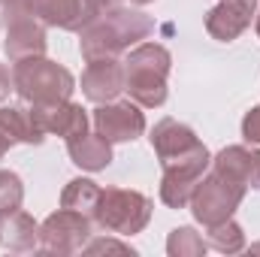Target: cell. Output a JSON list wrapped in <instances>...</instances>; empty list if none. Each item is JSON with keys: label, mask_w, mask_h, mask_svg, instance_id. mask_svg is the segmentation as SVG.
I'll use <instances>...</instances> for the list:
<instances>
[{"label": "cell", "mask_w": 260, "mask_h": 257, "mask_svg": "<svg viewBox=\"0 0 260 257\" xmlns=\"http://www.w3.org/2000/svg\"><path fill=\"white\" fill-rule=\"evenodd\" d=\"M151 145L160 154L164 164V182H160V200L173 209H185L194 197V188L200 185L206 167H209V151L194 136V130L164 118L154 133Z\"/></svg>", "instance_id": "1"}, {"label": "cell", "mask_w": 260, "mask_h": 257, "mask_svg": "<svg viewBox=\"0 0 260 257\" xmlns=\"http://www.w3.org/2000/svg\"><path fill=\"white\" fill-rule=\"evenodd\" d=\"M151 27L154 24L145 15L115 6L82 30V55L85 61H115L136 40H145Z\"/></svg>", "instance_id": "2"}, {"label": "cell", "mask_w": 260, "mask_h": 257, "mask_svg": "<svg viewBox=\"0 0 260 257\" xmlns=\"http://www.w3.org/2000/svg\"><path fill=\"white\" fill-rule=\"evenodd\" d=\"M167 73L170 52L164 46L145 43L124 61V91L139 106H160L167 100Z\"/></svg>", "instance_id": "3"}, {"label": "cell", "mask_w": 260, "mask_h": 257, "mask_svg": "<svg viewBox=\"0 0 260 257\" xmlns=\"http://www.w3.org/2000/svg\"><path fill=\"white\" fill-rule=\"evenodd\" d=\"M12 88L21 100L34 106H58L73 94V76L70 70L40 58H24L12 67Z\"/></svg>", "instance_id": "4"}, {"label": "cell", "mask_w": 260, "mask_h": 257, "mask_svg": "<svg viewBox=\"0 0 260 257\" xmlns=\"http://www.w3.org/2000/svg\"><path fill=\"white\" fill-rule=\"evenodd\" d=\"M151 218V200L136 191L124 188H109L100 194V203L94 209V221L118 236H133L139 233Z\"/></svg>", "instance_id": "5"}, {"label": "cell", "mask_w": 260, "mask_h": 257, "mask_svg": "<svg viewBox=\"0 0 260 257\" xmlns=\"http://www.w3.org/2000/svg\"><path fill=\"white\" fill-rule=\"evenodd\" d=\"M245 191H248L245 185H239V182H233L221 173H212L209 179H200V185L194 188V197H191L197 221H203L206 227L227 221L239 209Z\"/></svg>", "instance_id": "6"}, {"label": "cell", "mask_w": 260, "mask_h": 257, "mask_svg": "<svg viewBox=\"0 0 260 257\" xmlns=\"http://www.w3.org/2000/svg\"><path fill=\"white\" fill-rule=\"evenodd\" d=\"M91 236V221L82 212L61 209L55 215H49L40 227V245L46 251H58V254H73V251H85Z\"/></svg>", "instance_id": "7"}, {"label": "cell", "mask_w": 260, "mask_h": 257, "mask_svg": "<svg viewBox=\"0 0 260 257\" xmlns=\"http://www.w3.org/2000/svg\"><path fill=\"white\" fill-rule=\"evenodd\" d=\"M94 124L97 133L106 136L109 142H127L136 139L142 130H145V118L142 112L136 109V103H106L94 112Z\"/></svg>", "instance_id": "8"}, {"label": "cell", "mask_w": 260, "mask_h": 257, "mask_svg": "<svg viewBox=\"0 0 260 257\" xmlns=\"http://www.w3.org/2000/svg\"><path fill=\"white\" fill-rule=\"evenodd\" d=\"M43 52H46V30L34 18V12L15 15L6 21V55L12 61L40 58Z\"/></svg>", "instance_id": "9"}, {"label": "cell", "mask_w": 260, "mask_h": 257, "mask_svg": "<svg viewBox=\"0 0 260 257\" xmlns=\"http://www.w3.org/2000/svg\"><path fill=\"white\" fill-rule=\"evenodd\" d=\"M254 6L257 0H221L209 18H206V30L221 40V43H230L236 40L248 24H251V15H254Z\"/></svg>", "instance_id": "10"}, {"label": "cell", "mask_w": 260, "mask_h": 257, "mask_svg": "<svg viewBox=\"0 0 260 257\" xmlns=\"http://www.w3.org/2000/svg\"><path fill=\"white\" fill-rule=\"evenodd\" d=\"M82 91L94 103H109L124 91V64L118 61H88L82 76Z\"/></svg>", "instance_id": "11"}, {"label": "cell", "mask_w": 260, "mask_h": 257, "mask_svg": "<svg viewBox=\"0 0 260 257\" xmlns=\"http://www.w3.org/2000/svg\"><path fill=\"white\" fill-rule=\"evenodd\" d=\"M215 173H221V176H227V179H233L245 188L260 191V151L230 145L215 157Z\"/></svg>", "instance_id": "12"}, {"label": "cell", "mask_w": 260, "mask_h": 257, "mask_svg": "<svg viewBox=\"0 0 260 257\" xmlns=\"http://www.w3.org/2000/svg\"><path fill=\"white\" fill-rule=\"evenodd\" d=\"M37 109H40V118H43L46 133H58V136H64L67 142L88 133V115L76 103H67L64 100L58 106H37Z\"/></svg>", "instance_id": "13"}, {"label": "cell", "mask_w": 260, "mask_h": 257, "mask_svg": "<svg viewBox=\"0 0 260 257\" xmlns=\"http://www.w3.org/2000/svg\"><path fill=\"white\" fill-rule=\"evenodd\" d=\"M40 242V227L21 209L0 215V245L9 251H30Z\"/></svg>", "instance_id": "14"}, {"label": "cell", "mask_w": 260, "mask_h": 257, "mask_svg": "<svg viewBox=\"0 0 260 257\" xmlns=\"http://www.w3.org/2000/svg\"><path fill=\"white\" fill-rule=\"evenodd\" d=\"M109 145H112V142H109L106 136H100V133H94V136L85 133V136L67 142L73 164H79L82 170H91V173L112 164V148H109Z\"/></svg>", "instance_id": "15"}, {"label": "cell", "mask_w": 260, "mask_h": 257, "mask_svg": "<svg viewBox=\"0 0 260 257\" xmlns=\"http://www.w3.org/2000/svg\"><path fill=\"white\" fill-rule=\"evenodd\" d=\"M27 9L43 21L67 30H79L82 24V0H27Z\"/></svg>", "instance_id": "16"}, {"label": "cell", "mask_w": 260, "mask_h": 257, "mask_svg": "<svg viewBox=\"0 0 260 257\" xmlns=\"http://www.w3.org/2000/svg\"><path fill=\"white\" fill-rule=\"evenodd\" d=\"M100 194L103 191H100L94 182H88V179H73L64 188V194H61V206H64V209H73V212H82V215H88V218H94V209H97V203H100Z\"/></svg>", "instance_id": "17"}, {"label": "cell", "mask_w": 260, "mask_h": 257, "mask_svg": "<svg viewBox=\"0 0 260 257\" xmlns=\"http://www.w3.org/2000/svg\"><path fill=\"white\" fill-rule=\"evenodd\" d=\"M209 245H212V248H218V251H227V254L242 251L245 239H242L239 224H233L230 218H227V221H221V224H212V227H209Z\"/></svg>", "instance_id": "18"}, {"label": "cell", "mask_w": 260, "mask_h": 257, "mask_svg": "<svg viewBox=\"0 0 260 257\" xmlns=\"http://www.w3.org/2000/svg\"><path fill=\"white\" fill-rule=\"evenodd\" d=\"M21 200H24L21 179L15 173H0V215H9V212L21 209Z\"/></svg>", "instance_id": "19"}, {"label": "cell", "mask_w": 260, "mask_h": 257, "mask_svg": "<svg viewBox=\"0 0 260 257\" xmlns=\"http://www.w3.org/2000/svg\"><path fill=\"white\" fill-rule=\"evenodd\" d=\"M167 251L170 254H203L206 251V242H203V236H197L191 227H179V230H173V236H170V242H167Z\"/></svg>", "instance_id": "20"}, {"label": "cell", "mask_w": 260, "mask_h": 257, "mask_svg": "<svg viewBox=\"0 0 260 257\" xmlns=\"http://www.w3.org/2000/svg\"><path fill=\"white\" fill-rule=\"evenodd\" d=\"M242 136H245L248 142H260V106L245 115V121H242Z\"/></svg>", "instance_id": "21"}, {"label": "cell", "mask_w": 260, "mask_h": 257, "mask_svg": "<svg viewBox=\"0 0 260 257\" xmlns=\"http://www.w3.org/2000/svg\"><path fill=\"white\" fill-rule=\"evenodd\" d=\"M9 97V73L0 67V106H3V100Z\"/></svg>", "instance_id": "22"}, {"label": "cell", "mask_w": 260, "mask_h": 257, "mask_svg": "<svg viewBox=\"0 0 260 257\" xmlns=\"http://www.w3.org/2000/svg\"><path fill=\"white\" fill-rule=\"evenodd\" d=\"M130 3H148V0H130Z\"/></svg>", "instance_id": "23"}, {"label": "cell", "mask_w": 260, "mask_h": 257, "mask_svg": "<svg viewBox=\"0 0 260 257\" xmlns=\"http://www.w3.org/2000/svg\"><path fill=\"white\" fill-rule=\"evenodd\" d=\"M257 34H260V18H257Z\"/></svg>", "instance_id": "24"}]
</instances>
